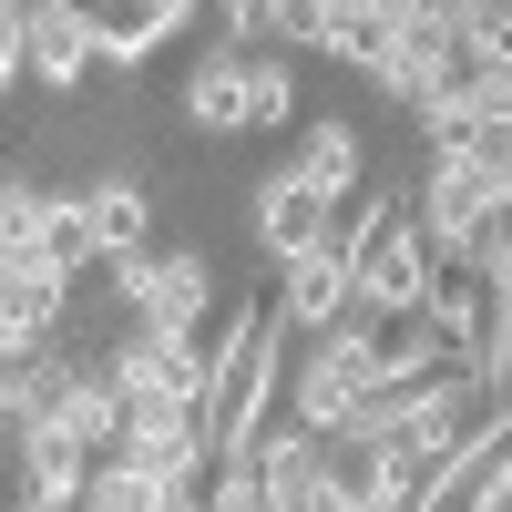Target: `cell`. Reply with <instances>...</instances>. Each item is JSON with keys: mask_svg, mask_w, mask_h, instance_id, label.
Instances as JSON below:
<instances>
[{"mask_svg": "<svg viewBox=\"0 0 512 512\" xmlns=\"http://www.w3.org/2000/svg\"><path fill=\"white\" fill-rule=\"evenodd\" d=\"M113 297L134 308V328H195L216 308V256L205 246H144V256H103Z\"/></svg>", "mask_w": 512, "mask_h": 512, "instance_id": "cell-1", "label": "cell"}, {"mask_svg": "<svg viewBox=\"0 0 512 512\" xmlns=\"http://www.w3.org/2000/svg\"><path fill=\"white\" fill-rule=\"evenodd\" d=\"M492 175L472 154H431V175L410 185V226H420V246L441 256V267H461V256H472V236H482V216H492Z\"/></svg>", "mask_w": 512, "mask_h": 512, "instance_id": "cell-2", "label": "cell"}, {"mask_svg": "<svg viewBox=\"0 0 512 512\" xmlns=\"http://www.w3.org/2000/svg\"><path fill=\"white\" fill-rule=\"evenodd\" d=\"M123 461H144L154 482H195L216 441H205V400H123Z\"/></svg>", "mask_w": 512, "mask_h": 512, "instance_id": "cell-3", "label": "cell"}, {"mask_svg": "<svg viewBox=\"0 0 512 512\" xmlns=\"http://www.w3.org/2000/svg\"><path fill=\"white\" fill-rule=\"evenodd\" d=\"M441 287V256L420 246V226L400 216L379 246H359V287H349V308H369V318H420V297Z\"/></svg>", "mask_w": 512, "mask_h": 512, "instance_id": "cell-4", "label": "cell"}, {"mask_svg": "<svg viewBox=\"0 0 512 512\" xmlns=\"http://www.w3.org/2000/svg\"><path fill=\"white\" fill-rule=\"evenodd\" d=\"M349 287H359V267L338 256V236L308 246V256H287V267H277V328H287V338L338 328V318H349Z\"/></svg>", "mask_w": 512, "mask_h": 512, "instance_id": "cell-5", "label": "cell"}, {"mask_svg": "<svg viewBox=\"0 0 512 512\" xmlns=\"http://www.w3.org/2000/svg\"><path fill=\"white\" fill-rule=\"evenodd\" d=\"M246 226H256V246L287 267V256H308V246H328V236H338V205H328L318 185H297L287 164H277V175L256 185V205H246Z\"/></svg>", "mask_w": 512, "mask_h": 512, "instance_id": "cell-6", "label": "cell"}, {"mask_svg": "<svg viewBox=\"0 0 512 512\" xmlns=\"http://www.w3.org/2000/svg\"><path fill=\"white\" fill-rule=\"evenodd\" d=\"M93 62H103L93 11H82V0H31V82L41 93H82Z\"/></svg>", "mask_w": 512, "mask_h": 512, "instance_id": "cell-7", "label": "cell"}, {"mask_svg": "<svg viewBox=\"0 0 512 512\" xmlns=\"http://www.w3.org/2000/svg\"><path fill=\"white\" fill-rule=\"evenodd\" d=\"M93 11V31H103V62L113 72H144L164 41H175L185 21H195V0H82Z\"/></svg>", "mask_w": 512, "mask_h": 512, "instance_id": "cell-8", "label": "cell"}, {"mask_svg": "<svg viewBox=\"0 0 512 512\" xmlns=\"http://www.w3.org/2000/svg\"><path fill=\"white\" fill-rule=\"evenodd\" d=\"M287 175H297V185H318L328 205H359V185H369V144H359V123H338V113L297 123V154H287Z\"/></svg>", "mask_w": 512, "mask_h": 512, "instance_id": "cell-9", "label": "cell"}, {"mask_svg": "<svg viewBox=\"0 0 512 512\" xmlns=\"http://www.w3.org/2000/svg\"><path fill=\"white\" fill-rule=\"evenodd\" d=\"M287 420H297V431H318V441H338V431L359 420V379L338 369L318 338H308V359H287Z\"/></svg>", "mask_w": 512, "mask_h": 512, "instance_id": "cell-10", "label": "cell"}, {"mask_svg": "<svg viewBox=\"0 0 512 512\" xmlns=\"http://www.w3.org/2000/svg\"><path fill=\"white\" fill-rule=\"evenodd\" d=\"M175 113L195 123L205 144H226V134H246V52H226V41H216V52H205V62L185 72V93H175Z\"/></svg>", "mask_w": 512, "mask_h": 512, "instance_id": "cell-11", "label": "cell"}, {"mask_svg": "<svg viewBox=\"0 0 512 512\" xmlns=\"http://www.w3.org/2000/svg\"><path fill=\"white\" fill-rule=\"evenodd\" d=\"M246 461H256V482L277 492V512H308V492H318V472H328V441L297 431V420H267Z\"/></svg>", "mask_w": 512, "mask_h": 512, "instance_id": "cell-12", "label": "cell"}, {"mask_svg": "<svg viewBox=\"0 0 512 512\" xmlns=\"http://www.w3.org/2000/svg\"><path fill=\"white\" fill-rule=\"evenodd\" d=\"M11 472H21V492H62V502H82V482H93V451L41 420V431L11 441Z\"/></svg>", "mask_w": 512, "mask_h": 512, "instance_id": "cell-13", "label": "cell"}, {"mask_svg": "<svg viewBox=\"0 0 512 512\" xmlns=\"http://www.w3.org/2000/svg\"><path fill=\"white\" fill-rule=\"evenodd\" d=\"M420 328L441 338V359L472 369V349H482V277H472V267H441V287L420 297Z\"/></svg>", "mask_w": 512, "mask_h": 512, "instance_id": "cell-14", "label": "cell"}, {"mask_svg": "<svg viewBox=\"0 0 512 512\" xmlns=\"http://www.w3.org/2000/svg\"><path fill=\"white\" fill-rule=\"evenodd\" d=\"M82 205H93L103 256H144V236H154V195H144V175H103V185H82Z\"/></svg>", "mask_w": 512, "mask_h": 512, "instance_id": "cell-15", "label": "cell"}, {"mask_svg": "<svg viewBox=\"0 0 512 512\" xmlns=\"http://www.w3.org/2000/svg\"><path fill=\"white\" fill-rule=\"evenodd\" d=\"M41 267H62V277H93V267H103V236H93L82 185H72V195L52 185V216H41Z\"/></svg>", "mask_w": 512, "mask_h": 512, "instance_id": "cell-16", "label": "cell"}, {"mask_svg": "<svg viewBox=\"0 0 512 512\" xmlns=\"http://www.w3.org/2000/svg\"><path fill=\"white\" fill-rule=\"evenodd\" d=\"M41 216H52V185L0 175V277H11V267H41Z\"/></svg>", "mask_w": 512, "mask_h": 512, "instance_id": "cell-17", "label": "cell"}, {"mask_svg": "<svg viewBox=\"0 0 512 512\" xmlns=\"http://www.w3.org/2000/svg\"><path fill=\"white\" fill-rule=\"evenodd\" d=\"M154 502H164V482L144 472V461H123V451H103L93 482H82V512H154Z\"/></svg>", "mask_w": 512, "mask_h": 512, "instance_id": "cell-18", "label": "cell"}, {"mask_svg": "<svg viewBox=\"0 0 512 512\" xmlns=\"http://www.w3.org/2000/svg\"><path fill=\"white\" fill-rule=\"evenodd\" d=\"M246 123H297V72H287V52H246Z\"/></svg>", "mask_w": 512, "mask_h": 512, "instance_id": "cell-19", "label": "cell"}, {"mask_svg": "<svg viewBox=\"0 0 512 512\" xmlns=\"http://www.w3.org/2000/svg\"><path fill=\"white\" fill-rule=\"evenodd\" d=\"M205 512H277V492L256 482V461H205Z\"/></svg>", "mask_w": 512, "mask_h": 512, "instance_id": "cell-20", "label": "cell"}, {"mask_svg": "<svg viewBox=\"0 0 512 512\" xmlns=\"http://www.w3.org/2000/svg\"><path fill=\"white\" fill-rule=\"evenodd\" d=\"M461 267H472V277H512V185L492 195V216H482V236H472Z\"/></svg>", "mask_w": 512, "mask_h": 512, "instance_id": "cell-21", "label": "cell"}, {"mask_svg": "<svg viewBox=\"0 0 512 512\" xmlns=\"http://www.w3.org/2000/svg\"><path fill=\"white\" fill-rule=\"evenodd\" d=\"M338 0H277V52H328Z\"/></svg>", "mask_w": 512, "mask_h": 512, "instance_id": "cell-22", "label": "cell"}, {"mask_svg": "<svg viewBox=\"0 0 512 512\" xmlns=\"http://www.w3.org/2000/svg\"><path fill=\"white\" fill-rule=\"evenodd\" d=\"M31 82V0H0V93Z\"/></svg>", "mask_w": 512, "mask_h": 512, "instance_id": "cell-23", "label": "cell"}, {"mask_svg": "<svg viewBox=\"0 0 512 512\" xmlns=\"http://www.w3.org/2000/svg\"><path fill=\"white\" fill-rule=\"evenodd\" d=\"M154 512H205V492H195V482H164V502H154Z\"/></svg>", "mask_w": 512, "mask_h": 512, "instance_id": "cell-24", "label": "cell"}, {"mask_svg": "<svg viewBox=\"0 0 512 512\" xmlns=\"http://www.w3.org/2000/svg\"><path fill=\"white\" fill-rule=\"evenodd\" d=\"M11 512H82V502H62V492H21Z\"/></svg>", "mask_w": 512, "mask_h": 512, "instance_id": "cell-25", "label": "cell"}, {"mask_svg": "<svg viewBox=\"0 0 512 512\" xmlns=\"http://www.w3.org/2000/svg\"><path fill=\"white\" fill-rule=\"evenodd\" d=\"M502 492H512V451H502Z\"/></svg>", "mask_w": 512, "mask_h": 512, "instance_id": "cell-26", "label": "cell"}]
</instances>
